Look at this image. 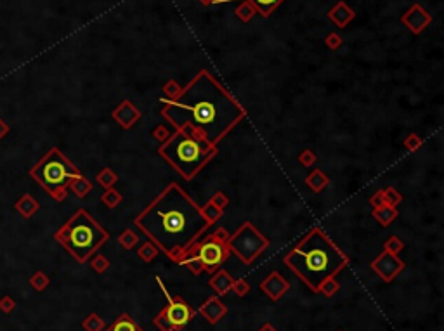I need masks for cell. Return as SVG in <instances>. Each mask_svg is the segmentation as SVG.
<instances>
[{
    "label": "cell",
    "mask_w": 444,
    "mask_h": 331,
    "mask_svg": "<svg viewBox=\"0 0 444 331\" xmlns=\"http://www.w3.org/2000/svg\"><path fill=\"white\" fill-rule=\"evenodd\" d=\"M162 117L175 130H188L217 146L247 117V109L224 85L201 70L175 99L162 97Z\"/></svg>",
    "instance_id": "cell-1"
},
{
    "label": "cell",
    "mask_w": 444,
    "mask_h": 331,
    "mask_svg": "<svg viewBox=\"0 0 444 331\" xmlns=\"http://www.w3.org/2000/svg\"><path fill=\"white\" fill-rule=\"evenodd\" d=\"M134 224L175 264H180L191 244L212 227L201 213V206L177 182L163 189Z\"/></svg>",
    "instance_id": "cell-2"
},
{
    "label": "cell",
    "mask_w": 444,
    "mask_h": 331,
    "mask_svg": "<svg viewBox=\"0 0 444 331\" xmlns=\"http://www.w3.org/2000/svg\"><path fill=\"white\" fill-rule=\"evenodd\" d=\"M283 264L305 286L318 293L323 279L335 278L349 265V257L326 236L321 227H312L283 257Z\"/></svg>",
    "instance_id": "cell-3"
},
{
    "label": "cell",
    "mask_w": 444,
    "mask_h": 331,
    "mask_svg": "<svg viewBox=\"0 0 444 331\" xmlns=\"http://www.w3.org/2000/svg\"><path fill=\"white\" fill-rule=\"evenodd\" d=\"M217 153V146L205 143L188 130H175L158 148V154L184 180L195 179Z\"/></svg>",
    "instance_id": "cell-4"
},
{
    "label": "cell",
    "mask_w": 444,
    "mask_h": 331,
    "mask_svg": "<svg viewBox=\"0 0 444 331\" xmlns=\"http://www.w3.org/2000/svg\"><path fill=\"white\" fill-rule=\"evenodd\" d=\"M108 238H110L108 231L99 226L85 210H79L56 233V239L80 264H85L108 241Z\"/></svg>",
    "instance_id": "cell-5"
},
{
    "label": "cell",
    "mask_w": 444,
    "mask_h": 331,
    "mask_svg": "<svg viewBox=\"0 0 444 331\" xmlns=\"http://www.w3.org/2000/svg\"><path fill=\"white\" fill-rule=\"evenodd\" d=\"M32 175L56 200H63L66 196V187L70 186V182L82 174L59 149H50L37 163V167L32 170Z\"/></svg>",
    "instance_id": "cell-6"
},
{
    "label": "cell",
    "mask_w": 444,
    "mask_h": 331,
    "mask_svg": "<svg viewBox=\"0 0 444 331\" xmlns=\"http://www.w3.org/2000/svg\"><path fill=\"white\" fill-rule=\"evenodd\" d=\"M229 233L224 227H219L215 233L205 236L203 239H198L195 244H191V248L188 250L186 255L195 257L200 262L201 269L208 274H214L215 270L222 267V264L227 260V257L231 255L229 248H227V238Z\"/></svg>",
    "instance_id": "cell-7"
},
{
    "label": "cell",
    "mask_w": 444,
    "mask_h": 331,
    "mask_svg": "<svg viewBox=\"0 0 444 331\" xmlns=\"http://www.w3.org/2000/svg\"><path fill=\"white\" fill-rule=\"evenodd\" d=\"M226 243L227 248H229V253L236 255L247 265L253 264L257 257L269 248V239L252 222H243L240 229L227 238Z\"/></svg>",
    "instance_id": "cell-8"
},
{
    "label": "cell",
    "mask_w": 444,
    "mask_h": 331,
    "mask_svg": "<svg viewBox=\"0 0 444 331\" xmlns=\"http://www.w3.org/2000/svg\"><path fill=\"white\" fill-rule=\"evenodd\" d=\"M167 304L160 312L154 316V326L160 331H177L186 328V324L195 317L196 311L180 296H167Z\"/></svg>",
    "instance_id": "cell-9"
},
{
    "label": "cell",
    "mask_w": 444,
    "mask_h": 331,
    "mask_svg": "<svg viewBox=\"0 0 444 331\" xmlns=\"http://www.w3.org/2000/svg\"><path fill=\"white\" fill-rule=\"evenodd\" d=\"M370 267L378 274V278H380L383 283H390L398 278L399 272L404 270V262L399 259V255H394V253L383 250L380 255L370 264Z\"/></svg>",
    "instance_id": "cell-10"
},
{
    "label": "cell",
    "mask_w": 444,
    "mask_h": 331,
    "mask_svg": "<svg viewBox=\"0 0 444 331\" xmlns=\"http://www.w3.org/2000/svg\"><path fill=\"white\" fill-rule=\"evenodd\" d=\"M401 23H403L413 35H420V33L432 23V16H430V12L425 11L420 4H413V6L401 16Z\"/></svg>",
    "instance_id": "cell-11"
},
{
    "label": "cell",
    "mask_w": 444,
    "mask_h": 331,
    "mask_svg": "<svg viewBox=\"0 0 444 331\" xmlns=\"http://www.w3.org/2000/svg\"><path fill=\"white\" fill-rule=\"evenodd\" d=\"M260 290L264 291L271 300L278 302V300H281L283 296L290 291V283H288L278 270H273V272L267 274V278H264V281L260 283Z\"/></svg>",
    "instance_id": "cell-12"
},
{
    "label": "cell",
    "mask_w": 444,
    "mask_h": 331,
    "mask_svg": "<svg viewBox=\"0 0 444 331\" xmlns=\"http://www.w3.org/2000/svg\"><path fill=\"white\" fill-rule=\"evenodd\" d=\"M113 118L120 127L125 128V130H128V128H132L137 122H139L141 111H139V107H136L132 104V101L125 99V101H122L118 106L115 107Z\"/></svg>",
    "instance_id": "cell-13"
},
{
    "label": "cell",
    "mask_w": 444,
    "mask_h": 331,
    "mask_svg": "<svg viewBox=\"0 0 444 331\" xmlns=\"http://www.w3.org/2000/svg\"><path fill=\"white\" fill-rule=\"evenodd\" d=\"M198 312L205 317L208 324H217V322L227 314V305L222 304V300L215 295V296H210L208 300H205V302L200 305Z\"/></svg>",
    "instance_id": "cell-14"
},
{
    "label": "cell",
    "mask_w": 444,
    "mask_h": 331,
    "mask_svg": "<svg viewBox=\"0 0 444 331\" xmlns=\"http://www.w3.org/2000/svg\"><path fill=\"white\" fill-rule=\"evenodd\" d=\"M328 18L330 21H333L338 28H346L347 24L356 18V12L352 7H349L344 0H340V2H337L328 11Z\"/></svg>",
    "instance_id": "cell-15"
},
{
    "label": "cell",
    "mask_w": 444,
    "mask_h": 331,
    "mask_svg": "<svg viewBox=\"0 0 444 331\" xmlns=\"http://www.w3.org/2000/svg\"><path fill=\"white\" fill-rule=\"evenodd\" d=\"M232 281H234V278H232L227 270L219 269V270H215L214 276L210 278V288L217 293V296H224L231 291Z\"/></svg>",
    "instance_id": "cell-16"
},
{
    "label": "cell",
    "mask_w": 444,
    "mask_h": 331,
    "mask_svg": "<svg viewBox=\"0 0 444 331\" xmlns=\"http://www.w3.org/2000/svg\"><path fill=\"white\" fill-rule=\"evenodd\" d=\"M372 215L375 217V220L380 222V226L383 227H389L392 222L398 218V210H396V206H389V205H382L378 206V208H373Z\"/></svg>",
    "instance_id": "cell-17"
},
{
    "label": "cell",
    "mask_w": 444,
    "mask_h": 331,
    "mask_svg": "<svg viewBox=\"0 0 444 331\" xmlns=\"http://www.w3.org/2000/svg\"><path fill=\"white\" fill-rule=\"evenodd\" d=\"M106 331H144L128 314H120L106 328Z\"/></svg>",
    "instance_id": "cell-18"
},
{
    "label": "cell",
    "mask_w": 444,
    "mask_h": 331,
    "mask_svg": "<svg viewBox=\"0 0 444 331\" xmlns=\"http://www.w3.org/2000/svg\"><path fill=\"white\" fill-rule=\"evenodd\" d=\"M221 2H231V0H215L214 4H221ZM250 2H252L253 7L257 9V14H260L262 18H269L271 12L278 6H281L284 0H250Z\"/></svg>",
    "instance_id": "cell-19"
},
{
    "label": "cell",
    "mask_w": 444,
    "mask_h": 331,
    "mask_svg": "<svg viewBox=\"0 0 444 331\" xmlns=\"http://www.w3.org/2000/svg\"><path fill=\"white\" fill-rule=\"evenodd\" d=\"M328 182H330L328 175H326L325 172L320 170V169H314L311 174L305 177V184H307V186L311 187L314 192H321L323 189L328 186Z\"/></svg>",
    "instance_id": "cell-20"
},
{
    "label": "cell",
    "mask_w": 444,
    "mask_h": 331,
    "mask_svg": "<svg viewBox=\"0 0 444 331\" xmlns=\"http://www.w3.org/2000/svg\"><path fill=\"white\" fill-rule=\"evenodd\" d=\"M158 253H160V250L156 248V244L151 243L148 239L146 243H142L139 246V250H137V257L144 262V264H149V262H153L154 259L158 257Z\"/></svg>",
    "instance_id": "cell-21"
},
{
    "label": "cell",
    "mask_w": 444,
    "mask_h": 331,
    "mask_svg": "<svg viewBox=\"0 0 444 331\" xmlns=\"http://www.w3.org/2000/svg\"><path fill=\"white\" fill-rule=\"evenodd\" d=\"M338 291H340V283L335 278L323 279V281L320 283V286H318V293H323L325 296H328V298H331L333 295H337Z\"/></svg>",
    "instance_id": "cell-22"
},
{
    "label": "cell",
    "mask_w": 444,
    "mask_h": 331,
    "mask_svg": "<svg viewBox=\"0 0 444 331\" xmlns=\"http://www.w3.org/2000/svg\"><path fill=\"white\" fill-rule=\"evenodd\" d=\"M70 186L73 189V192H75L79 198H84L85 195H89L90 189H92V184H90V180H87L84 177V175H79V177H75L70 182Z\"/></svg>",
    "instance_id": "cell-23"
},
{
    "label": "cell",
    "mask_w": 444,
    "mask_h": 331,
    "mask_svg": "<svg viewBox=\"0 0 444 331\" xmlns=\"http://www.w3.org/2000/svg\"><path fill=\"white\" fill-rule=\"evenodd\" d=\"M255 14H257V9L253 7V4L250 2V0H241V4L236 7V16H238L243 23H248Z\"/></svg>",
    "instance_id": "cell-24"
},
{
    "label": "cell",
    "mask_w": 444,
    "mask_h": 331,
    "mask_svg": "<svg viewBox=\"0 0 444 331\" xmlns=\"http://www.w3.org/2000/svg\"><path fill=\"white\" fill-rule=\"evenodd\" d=\"M201 213H203V217L206 218V220H208V224L210 226H214L215 222H219L222 218V215H224V210L222 208H217V206H215L214 203H206L205 206H201Z\"/></svg>",
    "instance_id": "cell-25"
},
{
    "label": "cell",
    "mask_w": 444,
    "mask_h": 331,
    "mask_svg": "<svg viewBox=\"0 0 444 331\" xmlns=\"http://www.w3.org/2000/svg\"><path fill=\"white\" fill-rule=\"evenodd\" d=\"M82 326H84L85 331H102L106 328V321L94 312V314H89L87 319L82 322Z\"/></svg>",
    "instance_id": "cell-26"
},
{
    "label": "cell",
    "mask_w": 444,
    "mask_h": 331,
    "mask_svg": "<svg viewBox=\"0 0 444 331\" xmlns=\"http://www.w3.org/2000/svg\"><path fill=\"white\" fill-rule=\"evenodd\" d=\"M118 243L123 250H132V248L139 243V236L134 233L132 229H125L123 233L118 236Z\"/></svg>",
    "instance_id": "cell-27"
},
{
    "label": "cell",
    "mask_w": 444,
    "mask_h": 331,
    "mask_svg": "<svg viewBox=\"0 0 444 331\" xmlns=\"http://www.w3.org/2000/svg\"><path fill=\"white\" fill-rule=\"evenodd\" d=\"M116 180H118V175H116L111 169H108V167H106V169H102L97 174V182L101 184L102 187H106V189L113 187V184L116 182Z\"/></svg>",
    "instance_id": "cell-28"
},
{
    "label": "cell",
    "mask_w": 444,
    "mask_h": 331,
    "mask_svg": "<svg viewBox=\"0 0 444 331\" xmlns=\"http://www.w3.org/2000/svg\"><path fill=\"white\" fill-rule=\"evenodd\" d=\"M102 203H105L108 208H116V206L122 203V195L113 187L106 189V192L102 195Z\"/></svg>",
    "instance_id": "cell-29"
},
{
    "label": "cell",
    "mask_w": 444,
    "mask_h": 331,
    "mask_svg": "<svg viewBox=\"0 0 444 331\" xmlns=\"http://www.w3.org/2000/svg\"><path fill=\"white\" fill-rule=\"evenodd\" d=\"M401 201H403V195H399L398 189H394V187L383 189V205L398 206Z\"/></svg>",
    "instance_id": "cell-30"
},
{
    "label": "cell",
    "mask_w": 444,
    "mask_h": 331,
    "mask_svg": "<svg viewBox=\"0 0 444 331\" xmlns=\"http://www.w3.org/2000/svg\"><path fill=\"white\" fill-rule=\"evenodd\" d=\"M163 94H165V99H175L180 94V90H182V87H180V84L177 80H167V84H163Z\"/></svg>",
    "instance_id": "cell-31"
},
{
    "label": "cell",
    "mask_w": 444,
    "mask_h": 331,
    "mask_svg": "<svg viewBox=\"0 0 444 331\" xmlns=\"http://www.w3.org/2000/svg\"><path fill=\"white\" fill-rule=\"evenodd\" d=\"M383 250H387V252L394 253V255H399V253L404 250V243H403V239H401L399 236H390V238L385 241V244H383Z\"/></svg>",
    "instance_id": "cell-32"
},
{
    "label": "cell",
    "mask_w": 444,
    "mask_h": 331,
    "mask_svg": "<svg viewBox=\"0 0 444 331\" xmlns=\"http://www.w3.org/2000/svg\"><path fill=\"white\" fill-rule=\"evenodd\" d=\"M250 290H252V288H250V283L247 279L241 278V279H234V281H232L231 291H234L236 296H245L247 293H250Z\"/></svg>",
    "instance_id": "cell-33"
},
{
    "label": "cell",
    "mask_w": 444,
    "mask_h": 331,
    "mask_svg": "<svg viewBox=\"0 0 444 331\" xmlns=\"http://www.w3.org/2000/svg\"><path fill=\"white\" fill-rule=\"evenodd\" d=\"M422 146H424V139H422L420 135L416 134H409L406 139H404V148L408 149V151L415 153L416 149H420Z\"/></svg>",
    "instance_id": "cell-34"
},
{
    "label": "cell",
    "mask_w": 444,
    "mask_h": 331,
    "mask_svg": "<svg viewBox=\"0 0 444 331\" xmlns=\"http://www.w3.org/2000/svg\"><path fill=\"white\" fill-rule=\"evenodd\" d=\"M90 265H92V269L96 270V272L101 274L110 269V260H108L105 255H96L92 259V262H90Z\"/></svg>",
    "instance_id": "cell-35"
},
{
    "label": "cell",
    "mask_w": 444,
    "mask_h": 331,
    "mask_svg": "<svg viewBox=\"0 0 444 331\" xmlns=\"http://www.w3.org/2000/svg\"><path fill=\"white\" fill-rule=\"evenodd\" d=\"M208 201H210V203H214L215 206H217V208L226 210L227 205H229V196H227L226 192H222V191H217L212 198H210Z\"/></svg>",
    "instance_id": "cell-36"
},
{
    "label": "cell",
    "mask_w": 444,
    "mask_h": 331,
    "mask_svg": "<svg viewBox=\"0 0 444 331\" xmlns=\"http://www.w3.org/2000/svg\"><path fill=\"white\" fill-rule=\"evenodd\" d=\"M316 160H318L316 153L311 151V149H304V151L299 154V163L302 167H312L314 163H316Z\"/></svg>",
    "instance_id": "cell-37"
},
{
    "label": "cell",
    "mask_w": 444,
    "mask_h": 331,
    "mask_svg": "<svg viewBox=\"0 0 444 331\" xmlns=\"http://www.w3.org/2000/svg\"><path fill=\"white\" fill-rule=\"evenodd\" d=\"M325 44H326V47H328L330 50H338L340 47H342L344 40H342V37H340L338 33H330V35L326 37Z\"/></svg>",
    "instance_id": "cell-38"
},
{
    "label": "cell",
    "mask_w": 444,
    "mask_h": 331,
    "mask_svg": "<svg viewBox=\"0 0 444 331\" xmlns=\"http://www.w3.org/2000/svg\"><path fill=\"white\" fill-rule=\"evenodd\" d=\"M153 137L154 139H158V141H165V139H169L170 137V134H169V130H167V127L165 125H158L156 128H154L153 130Z\"/></svg>",
    "instance_id": "cell-39"
},
{
    "label": "cell",
    "mask_w": 444,
    "mask_h": 331,
    "mask_svg": "<svg viewBox=\"0 0 444 331\" xmlns=\"http://www.w3.org/2000/svg\"><path fill=\"white\" fill-rule=\"evenodd\" d=\"M370 205H372L373 208H378V206L383 205V189H378V191L370 198Z\"/></svg>",
    "instance_id": "cell-40"
},
{
    "label": "cell",
    "mask_w": 444,
    "mask_h": 331,
    "mask_svg": "<svg viewBox=\"0 0 444 331\" xmlns=\"http://www.w3.org/2000/svg\"><path fill=\"white\" fill-rule=\"evenodd\" d=\"M47 283H49V279H47L44 274H37V276L32 279V285L35 286L37 290H44V288L47 286Z\"/></svg>",
    "instance_id": "cell-41"
},
{
    "label": "cell",
    "mask_w": 444,
    "mask_h": 331,
    "mask_svg": "<svg viewBox=\"0 0 444 331\" xmlns=\"http://www.w3.org/2000/svg\"><path fill=\"white\" fill-rule=\"evenodd\" d=\"M258 331H278L274 328L273 324H271V322H264V324L260 326V328H258Z\"/></svg>",
    "instance_id": "cell-42"
},
{
    "label": "cell",
    "mask_w": 444,
    "mask_h": 331,
    "mask_svg": "<svg viewBox=\"0 0 444 331\" xmlns=\"http://www.w3.org/2000/svg\"><path fill=\"white\" fill-rule=\"evenodd\" d=\"M2 309H4V311H11V309H12V302H11V300H4V302H2Z\"/></svg>",
    "instance_id": "cell-43"
},
{
    "label": "cell",
    "mask_w": 444,
    "mask_h": 331,
    "mask_svg": "<svg viewBox=\"0 0 444 331\" xmlns=\"http://www.w3.org/2000/svg\"><path fill=\"white\" fill-rule=\"evenodd\" d=\"M200 2H201V4H203V6H208V4H212V2H214V0H200Z\"/></svg>",
    "instance_id": "cell-44"
},
{
    "label": "cell",
    "mask_w": 444,
    "mask_h": 331,
    "mask_svg": "<svg viewBox=\"0 0 444 331\" xmlns=\"http://www.w3.org/2000/svg\"><path fill=\"white\" fill-rule=\"evenodd\" d=\"M337 331H342V329H337Z\"/></svg>",
    "instance_id": "cell-45"
}]
</instances>
